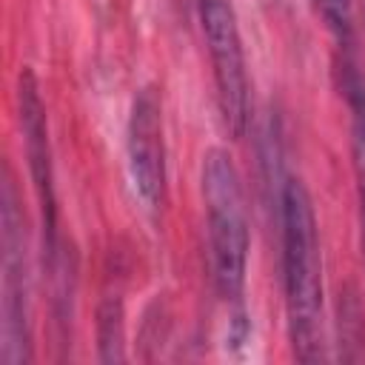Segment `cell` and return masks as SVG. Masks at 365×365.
Segmentation results:
<instances>
[{
  "instance_id": "cell-1",
  "label": "cell",
  "mask_w": 365,
  "mask_h": 365,
  "mask_svg": "<svg viewBox=\"0 0 365 365\" xmlns=\"http://www.w3.org/2000/svg\"><path fill=\"white\" fill-rule=\"evenodd\" d=\"M279 237L288 342L299 362H319L325 356L322 251L311 194L297 177H285L279 188Z\"/></svg>"
},
{
  "instance_id": "cell-2",
  "label": "cell",
  "mask_w": 365,
  "mask_h": 365,
  "mask_svg": "<svg viewBox=\"0 0 365 365\" xmlns=\"http://www.w3.org/2000/svg\"><path fill=\"white\" fill-rule=\"evenodd\" d=\"M202 205L208 231V259L217 294L242 308L245 274H248V214L240 171L225 148H208L202 154Z\"/></svg>"
},
{
  "instance_id": "cell-3",
  "label": "cell",
  "mask_w": 365,
  "mask_h": 365,
  "mask_svg": "<svg viewBox=\"0 0 365 365\" xmlns=\"http://www.w3.org/2000/svg\"><path fill=\"white\" fill-rule=\"evenodd\" d=\"M17 117H20L23 145H26L29 180H31L37 211H40V240H43V257H46V265H48V277L54 282L68 285V279H66L68 257H66L63 240H60L48 117H46V103H43V94H40V80L29 66H23L20 74H17Z\"/></svg>"
},
{
  "instance_id": "cell-4",
  "label": "cell",
  "mask_w": 365,
  "mask_h": 365,
  "mask_svg": "<svg viewBox=\"0 0 365 365\" xmlns=\"http://www.w3.org/2000/svg\"><path fill=\"white\" fill-rule=\"evenodd\" d=\"M0 245H3V325H0V365H26L34 359L31 342V288L26 254V220L11 171L3 174L0 194Z\"/></svg>"
},
{
  "instance_id": "cell-5",
  "label": "cell",
  "mask_w": 365,
  "mask_h": 365,
  "mask_svg": "<svg viewBox=\"0 0 365 365\" xmlns=\"http://www.w3.org/2000/svg\"><path fill=\"white\" fill-rule=\"evenodd\" d=\"M200 31L211 60L214 97L222 125L231 137H242L251 114V80L240 34V20L231 0H194Z\"/></svg>"
},
{
  "instance_id": "cell-6",
  "label": "cell",
  "mask_w": 365,
  "mask_h": 365,
  "mask_svg": "<svg viewBox=\"0 0 365 365\" xmlns=\"http://www.w3.org/2000/svg\"><path fill=\"white\" fill-rule=\"evenodd\" d=\"M125 157L128 177L137 200L157 211L165 200V131H163V97L157 86H143L125 123Z\"/></svg>"
},
{
  "instance_id": "cell-7",
  "label": "cell",
  "mask_w": 365,
  "mask_h": 365,
  "mask_svg": "<svg viewBox=\"0 0 365 365\" xmlns=\"http://www.w3.org/2000/svg\"><path fill=\"white\" fill-rule=\"evenodd\" d=\"M336 88L351 111V163H354L356 205H359V248L365 262V71L362 66L336 71Z\"/></svg>"
},
{
  "instance_id": "cell-8",
  "label": "cell",
  "mask_w": 365,
  "mask_h": 365,
  "mask_svg": "<svg viewBox=\"0 0 365 365\" xmlns=\"http://www.w3.org/2000/svg\"><path fill=\"white\" fill-rule=\"evenodd\" d=\"M314 9L334 43V74L362 66L354 23V0H314Z\"/></svg>"
},
{
  "instance_id": "cell-9",
  "label": "cell",
  "mask_w": 365,
  "mask_h": 365,
  "mask_svg": "<svg viewBox=\"0 0 365 365\" xmlns=\"http://www.w3.org/2000/svg\"><path fill=\"white\" fill-rule=\"evenodd\" d=\"M97 342L103 362H120L123 354V302L120 297H106L97 311Z\"/></svg>"
},
{
  "instance_id": "cell-10",
  "label": "cell",
  "mask_w": 365,
  "mask_h": 365,
  "mask_svg": "<svg viewBox=\"0 0 365 365\" xmlns=\"http://www.w3.org/2000/svg\"><path fill=\"white\" fill-rule=\"evenodd\" d=\"M339 342L359 345L365 356V311L356 291H345L339 299Z\"/></svg>"
},
{
  "instance_id": "cell-11",
  "label": "cell",
  "mask_w": 365,
  "mask_h": 365,
  "mask_svg": "<svg viewBox=\"0 0 365 365\" xmlns=\"http://www.w3.org/2000/svg\"><path fill=\"white\" fill-rule=\"evenodd\" d=\"M362 14H365V0H362Z\"/></svg>"
}]
</instances>
